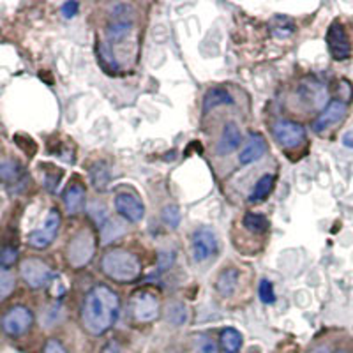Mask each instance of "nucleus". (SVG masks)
<instances>
[{
  "label": "nucleus",
  "mask_w": 353,
  "mask_h": 353,
  "mask_svg": "<svg viewBox=\"0 0 353 353\" xmlns=\"http://www.w3.org/2000/svg\"><path fill=\"white\" fill-rule=\"evenodd\" d=\"M119 295L110 286L97 285L85 295L81 323L90 336H103L115 325L119 316Z\"/></svg>",
  "instance_id": "nucleus-1"
},
{
  "label": "nucleus",
  "mask_w": 353,
  "mask_h": 353,
  "mask_svg": "<svg viewBox=\"0 0 353 353\" xmlns=\"http://www.w3.org/2000/svg\"><path fill=\"white\" fill-rule=\"evenodd\" d=\"M101 270L112 281L131 283L141 274V263L137 254L125 249H112L101 260Z\"/></svg>",
  "instance_id": "nucleus-2"
},
{
  "label": "nucleus",
  "mask_w": 353,
  "mask_h": 353,
  "mask_svg": "<svg viewBox=\"0 0 353 353\" xmlns=\"http://www.w3.org/2000/svg\"><path fill=\"white\" fill-rule=\"evenodd\" d=\"M94 253H96V239L90 230L78 232L68 245V260L74 269L85 267L94 258Z\"/></svg>",
  "instance_id": "nucleus-3"
},
{
  "label": "nucleus",
  "mask_w": 353,
  "mask_h": 353,
  "mask_svg": "<svg viewBox=\"0 0 353 353\" xmlns=\"http://www.w3.org/2000/svg\"><path fill=\"white\" fill-rule=\"evenodd\" d=\"M20 274L27 286L34 290H39L48 285L53 276L52 267L39 258H27V260L21 261Z\"/></svg>",
  "instance_id": "nucleus-4"
},
{
  "label": "nucleus",
  "mask_w": 353,
  "mask_h": 353,
  "mask_svg": "<svg viewBox=\"0 0 353 353\" xmlns=\"http://www.w3.org/2000/svg\"><path fill=\"white\" fill-rule=\"evenodd\" d=\"M191 253H193V260L196 263H205L216 256L217 237L209 226L194 230L193 237H191Z\"/></svg>",
  "instance_id": "nucleus-5"
},
{
  "label": "nucleus",
  "mask_w": 353,
  "mask_h": 353,
  "mask_svg": "<svg viewBox=\"0 0 353 353\" xmlns=\"http://www.w3.org/2000/svg\"><path fill=\"white\" fill-rule=\"evenodd\" d=\"M276 141L285 149H297L305 141L304 125L293 121H277L272 125Z\"/></svg>",
  "instance_id": "nucleus-6"
},
{
  "label": "nucleus",
  "mask_w": 353,
  "mask_h": 353,
  "mask_svg": "<svg viewBox=\"0 0 353 353\" xmlns=\"http://www.w3.org/2000/svg\"><path fill=\"white\" fill-rule=\"evenodd\" d=\"M34 316L30 313V309L25 307V305H14L6 313V316L2 318V329L8 336L18 337L23 336L30 325H32Z\"/></svg>",
  "instance_id": "nucleus-7"
},
{
  "label": "nucleus",
  "mask_w": 353,
  "mask_h": 353,
  "mask_svg": "<svg viewBox=\"0 0 353 353\" xmlns=\"http://www.w3.org/2000/svg\"><path fill=\"white\" fill-rule=\"evenodd\" d=\"M59 230H61V214L57 212L55 209H52L46 216L43 228L34 230L30 235H28V244L36 249H44L48 248L53 241L59 235Z\"/></svg>",
  "instance_id": "nucleus-8"
},
{
  "label": "nucleus",
  "mask_w": 353,
  "mask_h": 353,
  "mask_svg": "<svg viewBox=\"0 0 353 353\" xmlns=\"http://www.w3.org/2000/svg\"><path fill=\"white\" fill-rule=\"evenodd\" d=\"M131 311L134 320L140 323H150L159 314V302L149 292H138L131 299Z\"/></svg>",
  "instance_id": "nucleus-9"
},
{
  "label": "nucleus",
  "mask_w": 353,
  "mask_h": 353,
  "mask_svg": "<svg viewBox=\"0 0 353 353\" xmlns=\"http://www.w3.org/2000/svg\"><path fill=\"white\" fill-rule=\"evenodd\" d=\"M327 46H329V52L334 61H346L350 57L352 44H350V37L341 23L334 21L329 27V30H327Z\"/></svg>",
  "instance_id": "nucleus-10"
},
{
  "label": "nucleus",
  "mask_w": 353,
  "mask_h": 353,
  "mask_svg": "<svg viewBox=\"0 0 353 353\" xmlns=\"http://www.w3.org/2000/svg\"><path fill=\"white\" fill-rule=\"evenodd\" d=\"M132 9L129 6L121 4L117 6L112 11V17H110L108 23V39L110 41H121L131 32L132 28Z\"/></svg>",
  "instance_id": "nucleus-11"
},
{
  "label": "nucleus",
  "mask_w": 353,
  "mask_h": 353,
  "mask_svg": "<svg viewBox=\"0 0 353 353\" xmlns=\"http://www.w3.org/2000/svg\"><path fill=\"white\" fill-rule=\"evenodd\" d=\"M346 112H348V110H346V105L343 101H330L329 105L323 108V112L318 115L316 121L313 122L314 132H325L329 131V129H332L334 125L341 124V122L345 121Z\"/></svg>",
  "instance_id": "nucleus-12"
},
{
  "label": "nucleus",
  "mask_w": 353,
  "mask_h": 353,
  "mask_svg": "<svg viewBox=\"0 0 353 353\" xmlns=\"http://www.w3.org/2000/svg\"><path fill=\"white\" fill-rule=\"evenodd\" d=\"M115 209L129 223H138L145 216V205L137 194L119 193L115 196Z\"/></svg>",
  "instance_id": "nucleus-13"
},
{
  "label": "nucleus",
  "mask_w": 353,
  "mask_h": 353,
  "mask_svg": "<svg viewBox=\"0 0 353 353\" xmlns=\"http://www.w3.org/2000/svg\"><path fill=\"white\" fill-rule=\"evenodd\" d=\"M242 143V134L241 129L235 122H228L221 132V138L216 145V152L219 156H228V154L235 152Z\"/></svg>",
  "instance_id": "nucleus-14"
},
{
  "label": "nucleus",
  "mask_w": 353,
  "mask_h": 353,
  "mask_svg": "<svg viewBox=\"0 0 353 353\" xmlns=\"http://www.w3.org/2000/svg\"><path fill=\"white\" fill-rule=\"evenodd\" d=\"M265 152H267V141H265V138L261 134L253 132L249 137V140L245 141L244 149H242L241 156H239V161H241V165L248 166L251 163L260 161L265 156Z\"/></svg>",
  "instance_id": "nucleus-15"
},
{
  "label": "nucleus",
  "mask_w": 353,
  "mask_h": 353,
  "mask_svg": "<svg viewBox=\"0 0 353 353\" xmlns=\"http://www.w3.org/2000/svg\"><path fill=\"white\" fill-rule=\"evenodd\" d=\"M299 96L304 103H309V108H321L327 103V88L318 81H311V83H302L299 87Z\"/></svg>",
  "instance_id": "nucleus-16"
},
{
  "label": "nucleus",
  "mask_w": 353,
  "mask_h": 353,
  "mask_svg": "<svg viewBox=\"0 0 353 353\" xmlns=\"http://www.w3.org/2000/svg\"><path fill=\"white\" fill-rule=\"evenodd\" d=\"M64 205L68 214H78L81 212L85 205V188L80 184H72L71 188H68L64 194Z\"/></svg>",
  "instance_id": "nucleus-17"
},
{
  "label": "nucleus",
  "mask_w": 353,
  "mask_h": 353,
  "mask_svg": "<svg viewBox=\"0 0 353 353\" xmlns=\"http://www.w3.org/2000/svg\"><path fill=\"white\" fill-rule=\"evenodd\" d=\"M237 283L239 270L233 269V267H228V269L223 270V272L219 274V277H217L216 288L223 297H230V295H233L235 288H237Z\"/></svg>",
  "instance_id": "nucleus-18"
},
{
  "label": "nucleus",
  "mask_w": 353,
  "mask_h": 353,
  "mask_svg": "<svg viewBox=\"0 0 353 353\" xmlns=\"http://www.w3.org/2000/svg\"><path fill=\"white\" fill-rule=\"evenodd\" d=\"M221 105H233L232 94L221 87L209 90L203 99V112H210V110L217 108Z\"/></svg>",
  "instance_id": "nucleus-19"
},
{
  "label": "nucleus",
  "mask_w": 353,
  "mask_h": 353,
  "mask_svg": "<svg viewBox=\"0 0 353 353\" xmlns=\"http://www.w3.org/2000/svg\"><path fill=\"white\" fill-rule=\"evenodd\" d=\"M219 341L225 353H239L242 348V334L237 329L230 327V329H225L221 332Z\"/></svg>",
  "instance_id": "nucleus-20"
},
{
  "label": "nucleus",
  "mask_w": 353,
  "mask_h": 353,
  "mask_svg": "<svg viewBox=\"0 0 353 353\" xmlns=\"http://www.w3.org/2000/svg\"><path fill=\"white\" fill-rule=\"evenodd\" d=\"M110 176H112V173H110L108 165L103 163V161L92 165V168H90V182H92L94 189H97V191H105L108 188Z\"/></svg>",
  "instance_id": "nucleus-21"
},
{
  "label": "nucleus",
  "mask_w": 353,
  "mask_h": 353,
  "mask_svg": "<svg viewBox=\"0 0 353 353\" xmlns=\"http://www.w3.org/2000/svg\"><path fill=\"white\" fill-rule=\"evenodd\" d=\"M274 182H276L274 175H263L261 179H258V182L254 184L253 191H251V194H249V201H251V203L263 201L265 198L269 196L270 191L274 189Z\"/></svg>",
  "instance_id": "nucleus-22"
},
{
  "label": "nucleus",
  "mask_w": 353,
  "mask_h": 353,
  "mask_svg": "<svg viewBox=\"0 0 353 353\" xmlns=\"http://www.w3.org/2000/svg\"><path fill=\"white\" fill-rule=\"evenodd\" d=\"M270 32L277 39H286V37L295 32V23H293L292 18L279 14V17H274L272 21H270Z\"/></svg>",
  "instance_id": "nucleus-23"
},
{
  "label": "nucleus",
  "mask_w": 353,
  "mask_h": 353,
  "mask_svg": "<svg viewBox=\"0 0 353 353\" xmlns=\"http://www.w3.org/2000/svg\"><path fill=\"white\" fill-rule=\"evenodd\" d=\"M189 313L188 307L181 302H170L168 307H166V321L172 323L175 327H182L188 321Z\"/></svg>",
  "instance_id": "nucleus-24"
},
{
  "label": "nucleus",
  "mask_w": 353,
  "mask_h": 353,
  "mask_svg": "<svg viewBox=\"0 0 353 353\" xmlns=\"http://www.w3.org/2000/svg\"><path fill=\"white\" fill-rule=\"evenodd\" d=\"M125 223H122V221L119 219H108L103 225V230H101V233H103V244H110V242L117 241L119 237H122L125 233Z\"/></svg>",
  "instance_id": "nucleus-25"
},
{
  "label": "nucleus",
  "mask_w": 353,
  "mask_h": 353,
  "mask_svg": "<svg viewBox=\"0 0 353 353\" xmlns=\"http://www.w3.org/2000/svg\"><path fill=\"white\" fill-rule=\"evenodd\" d=\"M242 225L245 230L253 233H263L265 230L269 228V219L263 216V214L256 212H248L242 217Z\"/></svg>",
  "instance_id": "nucleus-26"
},
{
  "label": "nucleus",
  "mask_w": 353,
  "mask_h": 353,
  "mask_svg": "<svg viewBox=\"0 0 353 353\" xmlns=\"http://www.w3.org/2000/svg\"><path fill=\"white\" fill-rule=\"evenodd\" d=\"M23 175V168L18 165L17 161L2 159L0 161V179L6 182H17Z\"/></svg>",
  "instance_id": "nucleus-27"
},
{
  "label": "nucleus",
  "mask_w": 353,
  "mask_h": 353,
  "mask_svg": "<svg viewBox=\"0 0 353 353\" xmlns=\"http://www.w3.org/2000/svg\"><path fill=\"white\" fill-rule=\"evenodd\" d=\"M14 286H17L14 276H12L8 269H2V267H0V302L6 301V299L14 292Z\"/></svg>",
  "instance_id": "nucleus-28"
},
{
  "label": "nucleus",
  "mask_w": 353,
  "mask_h": 353,
  "mask_svg": "<svg viewBox=\"0 0 353 353\" xmlns=\"http://www.w3.org/2000/svg\"><path fill=\"white\" fill-rule=\"evenodd\" d=\"M258 297L263 304H274L276 302V292H274V286L269 279H261L260 285H258Z\"/></svg>",
  "instance_id": "nucleus-29"
},
{
  "label": "nucleus",
  "mask_w": 353,
  "mask_h": 353,
  "mask_svg": "<svg viewBox=\"0 0 353 353\" xmlns=\"http://www.w3.org/2000/svg\"><path fill=\"white\" fill-rule=\"evenodd\" d=\"M163 221H165L170 228H176L179 226V223H181V212H179L175 205H166L165 209H163Z\"/></svg>",
  "instance_id": "nucleus-30"
},
{
  "label": "nucleus",
  "mask_w": 353,
  "mask_h": 353,
  "mask_svg": "<svg viewBox=\"0 0 353 353\" xmlns=\"http://www.w3.org/2000/svg\"><path fill=\"white\" fill-rule=\"evenodd\" d=\"M18 258V249L11 248V245H6V248L0 249V267L2 269H8L11 267Z\"/></svg>",
  "instance_id": "nucleus-31"
},
{
  "label": "nucleus",
  "mask_w": 353,
  "mask_h": 353,
  "mask_svg": "<svg viewBox=\"0 0 353 353\" xmlns=\"http://www.w3.org/2000/svg\"><path fill=\"white\" fill-rule=\"evenodd\" d=\"M194 352L196 353H219V348H217V345L214 339H210V337H207V336H201V337H198L196 350H194Z\"/></svg>",
  "instance_id": "nucleus-32"
},
{
  "label": "nucleus",
  "mask_w": 353,
  "mask_h": 353,
  "mask_svg": "<svg viewBox=\"0 0 353 353\" xmlns=\"http://www.w3.org/2000/svg\"><path fill=\"white\" fill-rule=\"evenodd\" d=\"M44 353H68V350L62 346L61 341H57V339H50L44 345Z\"/></svg>",
  "instance_id": "nucleus-33"
},
{
  "label": "nucleus",
  "mask_w": 353,
  "mask_h": 353,
  "mask_svg": "<svg viewBox=\"0 0 353 353\" xmlns=\"http://www.w3.org/2000/svg\"><path fill=\"white\" fill-rule=\"evenodd\" d=\"M78 2H65V4H62L61 8V12H62V17L64 18H72V17H77V12H78Z\"/></svg>",
  "instance_id": "nucleus-34"
},
{
  "label": "nucleus",
  "mask_w": 353,
  "mask_h": 353,
  "mask_svg": "<svg viewBox=\"0 0 353 353\" xmlns=\"http://www.w3.org/2000/svg\"><path fill=\"white\" fill-rule=\"evenodd\" d=\"M122 348L117 341H108L103 348H101V353H121Z\"/></svg>",
  "instance_id": "nucleus-35"
},
{
  "label": "nucleus",
  "mask_w": 353,
  "mask_h": 353,
  "mask_svg": "<svg viewBox=\"0 0 353 353\" xmlns=\"http://www.w3.org/2000/svg\"><path fill=\"white\" fill-rule=\"evenodd\" d=\"M343 145L348 147V149H353V131L346 132L345 137H343Z\"/></svg>",
  "instance_id": "nucleus-36"
},
{
  "label": "nucleus",
  "mask_w": 353,
  "mask_h": 353,
  "mask_svg": "<svg viewBox=\"0 0 353 353\" xmlns=\"http://www.w3.org/2000/svg\"><path fill=\"white\" fill-rule=\"evenodd\" d=\"M336 353H350V352H346V350H339V352H336Z\"/></svg>",
  "instance_id": "nucleus-37"
}]
</instances>
